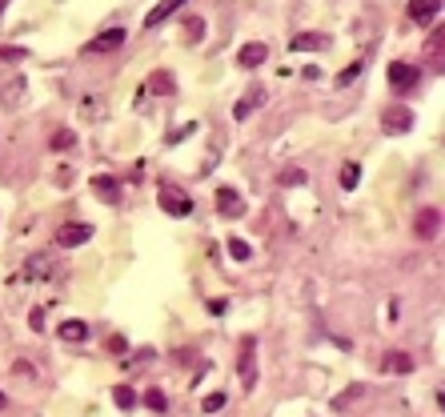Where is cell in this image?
<instances>
[{"instance_id":"cell-1","label":"cell","mask_w":445,"mask_h":417,"mask_svg":"<svg viewBox=\"0 0 445 417\" xmlns=\"http://www.w3.org/2000/svg\"><path fill=\"white\" fill-rule=\"evenodd\" d=\"M157 201H160V208H165L169 217H189L193 213V197L185 189H176V185H160Z\"/></svg>"},{"instance_id":"cell-2","label":"cell","mask_w":445,"mask_h":417,"mask_svg":"<svg viewBox=\"0 0 445 417\" xmlns=\"http://www.w3.org/2000/svg\"><path fill=\"white\" fill-rule=\"evenodd\" d=\"M385 80H389L393 93H409L417 80H421V68H414V64H405V61H393L385 68Z\"/></svg>"},{"instance_id":"cell-3","label":"cell","mask_w":445,"mask_h":417,"mask_svg":"<svg viewBox=\"0 0 445 417\" xmlns=\"http://www.w3.org/2000/svg\"><path fill=\"white\" fill-rule=\"evenodd\" d=\"M237 369H241V385H245V389H253V385H257V337H241V361H237Z\"/></svg>"},{"instance_id":"cell-4","label":"cell","mask_w":445,"mask_h":417,"mask_svg":"<svg viewBox=\"0 0 445 417\" xmlns=\"http://www.w3.org/2000/svg\"><path fill=\"white\" fill-rule=\"evenodd\" d=\"M382 125H385V132H393V137L414 132V112L405 109V105H389V109L382 112Z\"/></svg>"},{"instance_id":"cell-5","label":"cell","mask_w":445,"mask_h":417,"mask_svg":"<svg viewBox=\"0 0 445 417\" xmlns=\"http://www.w3.org/2000/svg\"><path fill=\"white\" fill-rule=\"evenodd\" d=\"M217 213L229 217V221H241V217H245V201H241V192L229 189V185H221V189H217Z\"/></svg>"},{"instance_id":"cell-6","label":"cell","mask_w":445,"mask_h":417,"mask_svg":"<svg viewBox=\"0 0 445 417\" xmlns=\"http://www.w3.org/2000/svg\"><path fill=\"white\" fill-rule=\"evenodd\" d=\"M84 241H93V225H84V221H68L56 233V245H64V249H77Z\"/></svg>"},{"instance_id":"cell-7","label":"cell","mask_w":445,"mask_h":417,"mask_svg":"<svg viewBox=\"0 0 445 417\" xmlns=\"http://www.w3.org/2000/svg\"><path fill=\"white\" fill-rule=\"evenodd\" d=\"M437 229H442V208H433V205H425L421 213H417V221H414V233L421 241H433L437 237Z\"/></svg>"},{"instance_id":"cell-8","label":"cell","mask_w":445,"mask_h":417,"mask_svg":"<svg viewBox=\"0 0 445 417\" xmlns=\"http://www.w3.org/2000/svg\"><path fill=\"white\" fill-rule=\"evenodd\" d=\"M125 40H128L125 29H105L96 40H89V45H84V52H89V56H96V52H112V48H121Z\"/></svg>"},{"instance_id":"cell-9","label":"cell","mask_w":445,"mask_h":417,"mask_svg":"<svg viewBox=\"0 0 445 417\" xmlns=\"http://www.w3.org/2000/svg\"><path fill=\"white\" fill-rule=\"evenodd\" d=\"M265 61H269V45H265V40H249V45H241V52H237L241 68H261Z\"/></svg>"},{"instance_id":"cell-10","label":"cell","mask_w":445,"mask_h":417,"mask_svg":"<svg viewBox=\"0 0 445 417\" xmlns=\"http://www.w3.org/2000/svg\"><path fill=\"white\" fill-rule=\"evenodd\" d=\"M89 185H93V192L100 197V201H105V205H116V201H121V181H116V176L96 173L93 181H89Z\"/></svg>"},{"instance_id":"cell-11","label":"cell","mask_w":445,"mask_h":417,"mask_svg":"<svg viewBox=\"0 0 445 417\" xmlns=\"http://www.w3.org/2000/svg\"><path fill=\"white\" fill-rule=\"evenodd\" d=\"M261 105H265V89H261V84H253V89H245V96L237 100L233 116H237V121H245V116H253V112L261 109Z\"/></svg>"},{"instance_id":"cell-12","label":"cell","mask_w":445,"mask_h":417,"mask_svg":"<svg viewBox=\"0 0 445 417\" xmlns=\"http://www.w3.org/2000/svg\"><path fill=\"white\" fill-rule=\"evenodd\" d=\"M293 52H321V48H329V36H321V32H301V36H293L289 40Z\"/></svg>"},{"instance_id":"cell-13","label":"cell","mask_w":445,"mask_h":417,"mask_svg":"<svg viewBox=\"0 0 445 417\" xmlns=\"http://www.w3.org/2000/svg\"><path fill=\"white\" fill-rule=\"evenodd\" d=\"M181 4H189V0H160L157 8H153V13L144 16V29H157L160 20H169V16H176V13H181Z\"/></svg>"},{"instance_id":"cell-14","label":"cell","mask_w":445,"mask_h":417,"mask_svg":"<svg viewBox=\"0 0 445 417\" xmlns=\"http://www.w3.org/2000/svg\"><path fill=\"white\" fill-rule=\"evenodd\" d=\"M437 13H442V0H409V16H414L417 24L437 20Z\"/></svg>"},{"instance_id":"cell-15","label":"cell","mask_w":445,"mask_h":417,"mask_svg":"<svg viewBox=\"0 0 445 417\" xmlns=\"http://www.w3.org/2000/svg\"><path fill=\"white\" fill-rule=\"evenodd\" d=\"M382 369L385 373H414V357L401 353V349H393V353H385L382 357Z\"/></svg>"},{"instance_id":"cell-16","label":"cell","mask_w":445,"mask_h":417,"mask_svg":"<svg viewBox=\"0 0 445 417\" xmlns=\"http://www.w3.org/2000/svg\"><path fill=\"white\" fill-rule=\"evenodd\" d=\"M24 277H52V265H48L45 253L29 257V265H24Z\"/></svg>"},{"instance_id":"cell-17","label":"cell","mask_w":445,"mask_h":417,"mask_svg":"<svg viewBox=\"0 0 445 417\" xmlns=\"http://www.w3.org/2000/svg\"><path fill=\"white\" fill-rule=\"evenodd\" d=\"M89 337V325L84 321H64L61 325V341H84Z\"/></svg>"},{"instance_id":"cell-18","label":"cell","mask_w":445,"mask_h":417,"mask_svg":"<svg viewBox=\"0 0 445 417\" xmlns=\"http://www.w3.org/2000/svg\"><path fill=\"white\" fill-rule=\"evenodd\" d=\"M112 401H116V409H137V393H133V389H128V385H116V389H112Z\"/></svg>"},{"instance_id":"cell-19","label":"cell","mask_w":445,"mask_h":417,"mask_svg":"<svg viewBox=\"0 0 445 417\" xmlns=\"http://www.w3.org/2000/svg\"><path fill=\"white\" fill-rule=\"evenodd\" d=\"M229 257H233V261H253V249H249V241L229 237Z\"/></svg>"},{"instance_id":"cell-20","label":"cell","mask_w":445,"mask_h":417,"mask_svg":"<svg viewBox=\"0 0 445 417\" xmlns=\"http://www.w3.org/2000/svg\"><path fill=\"white\" fill-rule=\"evenodd\" d=\"M20 93H24V80H13L8 89H0V105H8V109H16V105H20L16 96H20Z\"/></svg>"},{"instance_id":"cell-21","label":"cell","mask_w":445,"mask_h":417,"mask_svg":"<svg viewBox=\"0 0 445 417\" xmlns=\"http://www.w3.org/2000/svg\"><path fill=\"white\" fill-rule=\"evenodd\" d=\"M357 181H361V165H341V189H357Z\"/></svg>"},{"instance_id":"cell-22","label":"cell","mask_w":445,"mask_h":417,"mask_svg":"<svg viewBox=\"0 0 445 417\" xmlns=\"http://www.w3.org/2000/svg\"><path fill=\"white\" fill-rule=\"evenodd\" d=\"M52 149H56V153H64V149H73V144H77V132H68V128H56V132H52Z\"/></svg>"},{"instance_id":"cell-23","label":"cell","mask_w":445,"mask_h":417,"mask_svg":"<svg viewBox=\"0 0 445 417\" xmlns=\"http://www.w3.org/2000/svg\"><path fill=\"white\" fill-rule=\"evenodd\" d=\"M144 405H149L153 414H165V409H169V401H165V393H160V389H149V393H144Z\"/></svg>"},{"instance_id":"cell-24","label":"cell","mask_w":445,"mask_h":417,"mask_svg":"<svg viewBox=\"0 0 445 417\" xmlns=\"http://www.w3.org/2000/svg\"><path fill=\"white\" fill-rule=\"evenodd\" d=\"M361 77V61H353L349 68H345V73H341V77H337V84H341V89H349L353 80Z\"/></svg>"},{"instance_id":"cell-25","label":"cell","mask_w":445,"mask_h":417,"mask_svg":"<svg viewBox=\"0 0 445 417\" xmlns=\"http://www.w3.org/2000/svg\"><path fill=\"white\" fill-rule=\"evenodd\" d=\"M225 401H229L225 393H209V397L201 401V409H205V414H217V409H225Z\"/></svg>"},{"instance_id":"cell-26","label":"cell","mask_w":445,"mask_h":417,"mask_svg":"<svg viewBox=\"0 0 445 417\" xmlns=\"http://www.w3.org/2000/svg\"><path fill=\"white\" fill-rule=\"evenodd\" d=\"M185 32H189V40H201V32H205V20H201V16H189V20H185Z\"/></svg>"},{"instance_id":"cell-27","label":"cell","mask_w":445,"mask_h":417,"mask_svg":"<svg viewBox=\"0 0 445 417\" xmlns=\"http://www.w3.org/2000/svg\"><path fill=\"white\" fill-rule=\"evenodd\" d=\"M281 185H305V169H285V173H281Z\"/></svg>"},{"instance_id":"cell-28","label":"cell","mask_w":445,"mask_h":417,"mask_svg":"<svg viewBox=\"0 0 445 417\" xmlns=\"http://www.w3.org/2000/svg\"><path fill=\"white\" fill-rule=\"evenodd\" d=\"M153 89H160V93H173V77H169V73H157V77H153Z\"/></svg>"},{"instance_id":"cell-29","label":"cell","mask_w":445,"mask_h":417,"mask_svg":"<svg viewBox=\"0 0 445 417\" xmlns=\"http://www.w3.org/2000/svg\"><path fill=\"white\" fill-rule=\"evenodd\" d=\"M29 52L24 48H0V61H24Z\"/></svg>"},{"instance_id":"cell-30","label":"cell","mask_w":445,"mask_h":417,"mask_svg":"<svg viewBox=\"0 0 445 417\" xmlns=\"http://www.w3.org/2000/svg\"><path fill=\"white\" fill-rule=\"evenodd\" d=\"M29 325L40 333V329H45V313H40V309H32V313H29Z\"/></svg>"},{"instance_id":"cell-31","label":"cell","mask_w":445,"mask_h":417,"mask_svg":"<svg viewBox=\"0 0 445 417\" xmlns=\"http://www.w3.org/2000/svg\"><path fill=\"white\" fill-rule=\"evenodd\" d=\"M189 132H197V125H185V128H181V132H173V137H169V144L185 141V137H189Z\"/></svg>"},{"instance_id":"cell-32","label":"cell","mask_w":445,"mask_h":417,"mask_svg":"<svg viewBox=\"0 0 445 417\" xmlns=\"http://www.w3.org/2000/svg\"><path fill=\"white\" fill-rule=\"evenodd\" d=\"M109 349H112V353H125V349H128L125 337H109Z\"/></svg>"},{"instance_id":"cell-33","label":"cell","mask_w":445,"mask_h":417,"mask_svg":"<svg viewBox=\"0 0 445 417\" xmlns=\"http://www.w3.org/2000/svg\"><path fill=\"white\" fill-rule=\"evenodd\" d=\"M4 4H8V0H0V13H4Z\"/></svg>"},{"instance_id":"cell-34","label":"cell","mask_w":445,"mask_h":417,"mask_svg":"<svg viewBox=\"0 0 445 417\" xmlns=\"http://www.w3.org/2000/svg\"><path fill=\"white\" fill-rule=\"evenodd\" d=\"M0 409H4V393H0Z\"/></svg>"}]
</instances>
